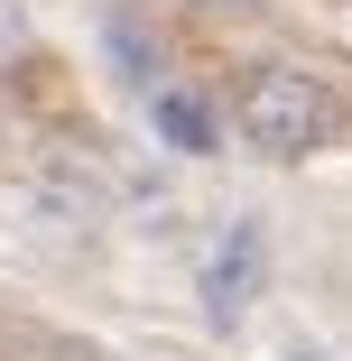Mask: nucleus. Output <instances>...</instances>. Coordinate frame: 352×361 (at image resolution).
<instances>
[{
  "mask_svg": "<svg viewBox=\"0 0 352 361\" xmlns=\"http://www.w3.org/2000/svg\"><path fill=\"white\" fill-rule=\"evenodd\" d=\"M241 139L260 158H306L315 139H334V93L306 65H260L241 84Z\"/></svg>",
  "mask_w": 352,
  "mask_h": 361,
  "instance_id": "1",
  "label": "nucleus"
},
{
  "mask_svg": "<svg viewBox=\"0 0 352 361\" xmlns=\"http://www.w3.org/2000/svg\"><path fill=\"white\" fill-rule=\"evenodd\" d=\"M260 297V232H232L214 259H204V315L214 324H241Z\"/></svg>",
  "mask_w": 352,
  "mask_h": 361,
  "instance_id": "2",
  "label": "nucleus"
},
{
  "mask_svg": "<svg viewBox=\"0 0 352 361\" xmlns=\"http://www.w3.org/2000/svg\"><path fill=\"white\" fill-rule=\"evenodd\" d=\"M56 361H111V352H93V343H56Z\"/></svg>",
  "mask_w": 352,
  "mask_h": 361,
  "instance_id": "4",
  "label": "nucleus"
},
{
  "mask_svg": "<svg viewBox=\"0 0 352 361\" xmlns=\"http://www.w3.org/2000/svg\"><path fill=\"white\" fill-rule=\"evenodd\" d=\"M158 130L176 139V149H195V158L214 149V111H204L195 93H158Z\"/></svg>",
  "mask_w": 352,
  "mask_h": 361,
  "instance_id": "3",
  "label": "nucleus"
},
{
  "mask_svg": "<svg viewBox=\"0 0 352 361\" xmlns=\"http://www.w3.org/2000/svg\"><path fill=\"white\" fill-rule=\"evenodd\" d=\"M204 10H241V0H204Z\"/></svg>",
  "mask_w": 352,
  "mask_h": 361,
  "instance_id": "5",
  "label": "nucleus"
}]
</instances>
